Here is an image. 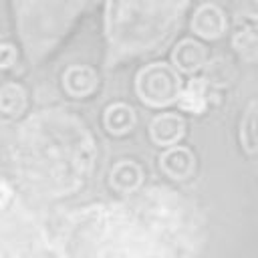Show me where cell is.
I'll return each instance as SVG.
<instances>
[{
    "label": "cell",
    "mask_w": 258,
    "mask_h": 258,
    "mask_svg": "<svg viewBox=\"0 0 258 258\" xmlns=\"http://www.w3.org/2000/svg\"><path fill=\"white\" fill-rule=\"evenodd\" d=\"M159 165H161V169L167 175H171L175 179H183V177H187L194 171L196 159H194V155H191L189 149H185V147H173V149H167L159 157Z\"/></svg>",
    "instance_id": "obj_11"
},
{
    "label": "cell",
    "mask_w": 258,
    "mask_h": 258,
    "mask_svg": "<svg viewBox=\"0 0 258 258\" xmlns=\"http://www.w3.org/2000/svg\"><path fill=\"white\" fill-rule=\"evenodd\" d=\"M206 87L208 85H206L204 79H191L187 83V87L181 89V95L177 99L179 107L183 111H187V113H196V115L202 113L206 109V103H208V99H206V91L208 89Z\"/></svg>",
    "instance_id": "obj_13"
},
{
    "label": "cell",
    "mask_w": 258,
    "mask_h": 258,
    "mask_svg": "<svg viewBox=\"0 0 258 258\" xmlns=\"http://www.w3.org/2000/svg\"><path fill=\"white\" fill-rule=\"evenodd\" d=\"M206 48L202 42L185 38L173 48V64L183 73H196L206 62Z\"/></svg>",
    "instance_id": "obj_10"
},
{
    "label": "cell",
    "mask_w": 258,
    "mask_h": 258,
    "mask_svg": "<svg viewBox=\"0 0 258 258\" xmlns=\"http://www.w3.org/2000/svg\"><path fill=\"white\" fill-rule=\"evenodd\" d=\"M64 89L69 95L73 97H87L97 89V73L91 67L85 64H77V67H69L64 77H62Z\"/></svg>",
    "instance_id": "obj_9"
},
{
    "label": "cell",
    "mask_w": 258,
    "mask_h": 258,
    "mask_svg": "<svg viewBox=\"0 0 258 258\" xmlns=\"http://www.w3.org/2000/svg\"><path fill=\"white\" fill-rule=\"evenodd\" d=\"M183 133H185V123L175 113H163L155 117L149 125L151 141L159 145H173L183 137Z\"/></svg>",
    "instance_id": "obj_8"
},
{
    "label": "cell",
    "mask_w": 258,
    "mask_h": 258,
    "mask_svg": "<svg viewBox=\"0 0 258 258\" xmlns=\"http://www.w3.org/2000/svg\"><path fill=\"white\" fill-rule=\"evenodd\" d=\"M97 147L79 117L48 109L32 115L16 135L14 171L34 194L60 198L77 191L91 177Z\"/></svg>",
    "instance_id": "obj_2"
},
{
    "label": "cell",
    "mask_w": 258,
    "mask_h": 258,
    "mask_svg": "<svg viewBox=\"0 0 258 258\" xmlns=\"http://www.w3.org/2000/svg\"><path fill=\"white\" fill-rule=\"evenodd\" d=\"M105 127L111 135H125L135 127V111L125 105V103H113L105 113H103Z\"/></svg>",
    "instance_id": "obj_12"
},
{
    "label": "cell",
    "mask_w": 258,
    "mask_h": 258,
    "mask_svg": "<svg viewBox=\"0 0 258 258\" xmlns=\"http://www.w3.org/2000/svg\"><path fill=\"white\" fill-rule=\"evenodd\" d=\"M135 91L147 107H167L181 95V79L167 62H153L139 71Z\"/></svg>",
    "instance_id": "obj_6"
},
{
    "label": "cell",
    "mask_w": 258,
    "mask_h": 258,
    "mask_svg": "<svg viewBox=\"0 0 258 258\" xmlns=\"http://www.w3.org/2000/svg\"><path fill=\"white\" fill-rule=\"evenodd\" d=\"M141 167L135 165L133 161H123V163H117L113 167V173H111V183L127 194L135 191L139 185H141Z\"/></svg>",
    "instance_id": "obj_15"
},
{
    "label": "cell",
    "mask_w": 258,
    "mask_h": 258,
    "mask_svg": "<svg viewBox=\"0 0 258 258\" xmlns=\"http://www.w3.org/2000/svg\"><path fill=\"white\" fill-rule=\"evenodd\" d=\"M187 0H107L109 64L161 48L177 28Z\"/></svg>",
    "instance_id": "obj_3"
},
{
    "label": "cell",
    "mask_w": 258,
    "mask_h": 258,
    "mask_svg": "<svg viewBox=\"0 0 258 258\" xmlns=\"http://www.w3.org/2000/svg\"><path fill=\"white\" fill-rule=\"evenodd\" d=\"M26 107V93L18 83H4L0 87V113L18 117Z\"/></svg>",
    "instance_id": "obj_14"
},
{
    "label": "cell",
    "mask_w": 258,
    "mask_h": 258,
    "mask_svg": "<svg viewBox=\"0 0 258 258\" xmlns=\"http://www.w3.org/2000/svg\"><path fill=\"white\" fill-rule=\"evenodd\" d=\"M240 141L248 155H258V103H252L240 127Z\"/></svg>",
    "instance_id": "obj_16"
},
{
    "label": "cell",
    "mask_w": 258,
    "mask_h": 258,
    "mask_svg": "<svg viewBox=\"0 0 258 258\" xmlns=\"http://www.w3.org/2000/svg\"><path fill=\"white\" fill-rule=\"evenodd\" d=\"M161 189L147 191L139 204H97L69 216L60 236V258H179L173 196L163 202Z\"/></svg>",
    "instance_id": "obj_1"
},
{
    "label": "cell",
    "mask_w": 258,
    "mask_h": 258,
    "mask_svg": "<svg viewBox=\"0 0 258 258\" xmlns=\"http://www.w3.org/2000/svg\"><path fill=\"white\" fill-rule=\"evenodd\" d=\"M14 60H16V48H14L12 44L2 42V44H0V69L12 67Z\"/></svg>",
    "instance_id": "obj_17"
},
{
    "label": "cell",
    "mask_w": 258,
    "mask_h": 258,
    "mask_svg": "<svg viewBox=\"0 0 258 258\" xmlns=\"http://www.w3.org/2000/svg\"><path fill=\"white\" fill-rule=\"evenodd\" d=\"M0 258H52L44 232L18 200L0 210Z\"/></svg>",
    "instance_id": "obj_5"
},
{
    "label": "cell",
    "mask_w": 258,
    "mask_h": 258,
    "mask_svg": "<svg viewBox=\"0 0 258 258\" xmlns=\"http://www.w3.org/2000/svg\"><path fill=\"white\" fill-rule=\"evenodd\" d=\"M191 28L204 40H216L226 30V16L214 4H204L196 10L191 18Z\"/></svg>",
    "instance_id": "obj_7"
},
{
    "label": "cell",
    "mask_w": 258,
    "mask_h": 258,
    "mask_svg": "<svg viewBox=\"0 0 258 258\" xmlns=\"http://www.w3.org/2000/svg\"><path fill=\"white\" fill-rule=\"evenodd\" d=\"M91 0H14L18 32L32 62L44 58Z\"/></svg>",
    "instance_id": "obj_4"
}]
</instances>
